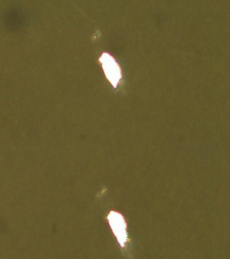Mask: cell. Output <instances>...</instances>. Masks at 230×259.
Instances as JSON below:
<instances>
[{
    "mask_svg": "<svg viewBox=\"0 0 230 259\" xmlns=\"http://www.w3.org/2000/svg\"><path fill=\"white\" fill-rule=\"evenodd\" d=\"M100 62L102 64L103 68L109 81L115 88L118 86L122 78V70L118 62L110 54L104 53L100 57Z\"/></svg>",
    "mask_w": 230,
    "mask_h": 259,
    "instance_id": "1",
    "label": "cell"
},
{
    "mask_svg": "<svg viewBox=\"0 0 230 259\" xmlns=\"http://www.w3.org/2000/svg\"><path fill=\"white\" fill-rule=\"evenodd\" d=\"M110 225L114 233L116 234L121 246H124L127 240L126 224L122 216L116 212H111L109 215Z\"/></svg>",
    "mask_w": 230,
    "mask_h": 259,
    "instance_id": "2",
    "label": "cell"
}]
</instances>
